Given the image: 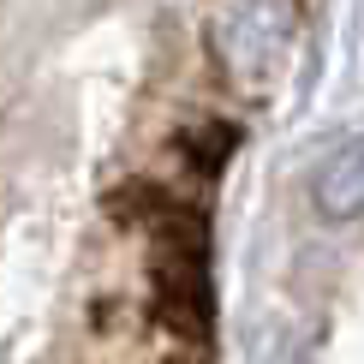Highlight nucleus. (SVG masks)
Listing matches in <instances>:
<instances>
[{"label": "nucleus", "mask_w": 364, "mask_h": 364, "mask_svg": "<svg viewBox=\"0 0 364 364\" xmlns=\"http://www.w3.org/2000/svg\"><path fill=\"white\" fill-rule=\"evenodd\" d=\"M179 203H191V197H179V186H168L161 173H132V179H119V186L102 197V215H108L114 227H138V233H149V227L168 221Z\"/></svg>", "instance_id": "obj_1"}, {"label": "nucleus", "mask_w": 364, "mask_h": 364, "mask_svg": "<svg viewBox=\"0 0 364 364\" xmlns=\"http://www.w3.org/2000/svg\"><path fill=\"white\" fill-rule=\"evenodd\" d=\"M316 203H323L328 221H353L358 203H364V186H358V144L341 138L335 156H323L316 168Z\"/></svg>", "instance_id": "obj_2"}, {"label": "nucleus", "mask_w": 364, "mask_h": 364, "mask_svg": "<svg viewBox=\"0 0 364 364\" xmlns=\"http://www.w3.org/2000/svg\"><path fill=\"white\" fill-rule=\"evenodd\" d=\"M173 144H179V156H186L191 173L215 179L227 161H233V149H239V126H233V119H197V126L173 132Z\"/></svg>", "instance_id": "obj_3"}, {"label": "nucleus", "mask_w": 364, "mask_h": 364, "mask_svg": "<svg viewBox=\"0 0 364 364\" xmlns=\"http://www.w3.org/2000/svg\"><path fill=\"white\" fill-rule=\"evenodd\" d=\"M156 364H215V346L209 341H173V346H161Z\"/></svg>", "instance_id": "obj_4"}]
</instances>
